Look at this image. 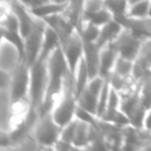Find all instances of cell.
I'll use <instances>...</instances> for the list:
<instances>
[{
    "label": "cell",
    "mask_w": 151,
    "mask_h": 151,
    "mask_svg": "<svg viewBox=\"0 0 151 151\" xmlns=\"http://www.w3.org/2000/svg\"><path fill=\"white\" fill-rule=\"evenodd\" d=\"M128 1H129V4H132V3L137 2V1H139V0H128Z\"/></svg>",
    "instance_id": "35"
},
{
    "label": "cell",
    "mask_w": 151,
    "mask_h": 151,
    "mask_svg": "<svg viewBox=\"0 0 151 151\" xmlns=\"http://www.w3.org/2000/svg\"><path fill=\"white\" fill-rule=\"evenodd\" d=\"M85 11V0H69L63 12L69 21L75 25L76 29L80 27Z\"/></svg>",
    "instance_id": "18"
},
{
    "label": "cell",
    "mask_w": 151,
    "mask_h": 151,
    "mask_svg": "<svg viewBox=\"0 0 151 151\" xmlns=\"http://www.w3.org/2000/svg\"><path fill=\"white\" fill-rule=\"evenodd\" d=\"M51 1H53V2H56V3H61V4H66L69 0H51Z\"/></svg>",
    "instance_id": "34"
},
{
    "label": "cell",
    "mask_w": 151,
    "mask_h": 151,
    "mask_svg": "<svg viewBox=\"0 0 151 151\" xmlns=\"http://www.w3.org/2000/svg\"><path fill=\"white\" fill-rule=\"evenodd\" d=\"M143 40H145V38L140 37L128 28L123 27L122 31L118 34L115 40L112 44H110L109 46L115 49L116 52L120 56L134 60L139 54Z\"/></svg>",
    "instance_id": "6"
},
{
    "label": "cell",
    "mask_w": 151,
    "mask_h": 151,
    "mask_svg": "<svg viewBox=\"0 0 151 151\" xmlns=\"http://www.w3.org/2000/svg\"><path fill=\"white\" fill-rule=\"evenodd\" d=\"M134 61L132 59L125 58L123 56H118L117 60L114 65V68L112 71L119 73L124 77H129L132 76V69H134Z\"/></svg>",
    "instance_id": "28"
},
{
    "label": "cell",
    "mask_w": 151,
    "mask_h": 151,
    "mask_svg": "<svg viewBox=\"0 0 151 151\" xmlns=\"http://www.w3.org/2000/svg\"><path fill=\"white\" fill-rule=\"evenodd\" d=\"M42 21L58 34L60 42L68 37L75 30H77L75 25L69 21V19L64 15V13L55 14L48 18H45Z\"/></svg>",
    "instance_id": "12"
},
{
    "label": "cell",
    "mask_w": 151,
    "mask_h": 151,
    "mask_svg": "<svg viewBox=\"0 0 151 151\" xmlns=\"http://www.w3.org/2000/svg\"><path fill=\"white\" fill-rule=\"evenodd\" d=\"M45 28H46V23L42 20L35 18L33 27L30 30L28 35L24 38L25 40V56L23 60L27 64L32 65L40 56Z\"/></svg>",
    "instance_id": "9"
},
{
    "label": "cell",
    "mask_w": 151,
    "mask_h": 151,
    "mask_svg": "<svg viewBox=\"0 0 151 151\" xmlns=\"http://www.w3.org/2000/svg\"><path fill=\"white\" fill-rule=\"evenodd\" d=\"M123 27L128 28L134 34L142 38L151 37V17L134 18L125 15L119 18H115Z\"/></svg>",
    "instance_id": "11"
},
{
    "label": "cell",
    "mask_w": 151,
    "mask_h": 151,
    "mask_svg": "<svg viewBox=\"0 0 151 151\" xmlns=\"http://www.w3.org/2000/svg\"><path fill=\"white\" fill-rule=\"evenodd\" d=\"M85 42H96L99 38L101 27L88 21H82L80 27L77 29Z\"/></svg>",
    "instance_id": "22"
},
{
    "label": "cell",
    "mask_w": 151,
    "mask_h": 151,
    "mask_svg": "<svg viewBox=\"0 0 151 151\" xmlns=\"http://www.w3.org/2000/svg\"><path fill=\"white\" fill-rule=\"evenodd\" d=\"M105 7L104 0H85V13H92Z\"/></svg>",
    "instance_id": "31"
},
{
    "label": "cell",
    "mask_w": 151,
    "mask_h": 151,
    "mask_svg": "<svg viewBox=\"0 0 151 151\" xmlns=\"http://www.w3.org/2000/svg\"><path fill=\"white\" fill-rule=\"evenodd\" d=\"M113 19V15L106 7H104V9H99V11L92 12V13H85L84 12L82 21L91 22V23L101 27V26H104L105 24H107L108 22H110Z\"/></svg>",
    "instance_id": "23"
},
{
    "label": "cell",
    "mask_w": 151,
    "mask_h": 151,
    "mask_svg": "<svg viewBox=\"0 0 151 151\" xmlns=\"http://www.w3.org/2000/svg\"><path fill=\"white\" fill-rule=\"evenodd\" d=\"M61 126L54 119L52 113L38 116V119L34 125L32 137L37 143L40 149H53L60 139Z\"/></svg>",
    "instance_id": "5"
},
{
    "label": "cell",
    "mask_w": 151,
    "mask_h": 151,
    "mask_svg": "<svg viewBox=\"0 0 151 151\" xmlns=\"http://www.w3.org/2000/svg\"><path fill=\"white\" fill-rule=\"evenodd\" d=\"M67 4V3H66ZM66 4H61V3H56L53 1H49L44 4H40L33 9H30V13L35 18H38L40 20H44L45 18H48L50 16H53L55 14L63 13L65 11Z\"/></svg>",
    "instance_id": "20"
},
{
    "label": "cell",
    "mask_w": 151,
    "mask_h": 151,
    "mask_svg": "<svg viewBox=\"0 0 151 151\" xmlns=\"http://www.w3.org/2000/svg\"><path fill=\"white\" fill-rule=\"evenodd\" d=\"M144 129L146 130H151V109H149L147 111L146 117H145V121H144Z\"/></svg>",
    "instance_id": "33"
},
{
    "label": "cell",
    "mask_w": 151,
    "mask_h": 151,
    "mask_svg": "<svg viewBox=\"0 0 151 151\" xmlns=\"http://www.w3.org/2000/svg\"><path fill=\"white\" fill-rule=\"evenodd\" d=\"M30 90V65L24 60H19L12 69V80L9 84V99L11 107L29 105Z\"/></svg>",
    "instance_id": "3"
},
{
    "label": "cell",
    "mask_w": 151,
    "mask_h": 151,
    "mask_svg": "<svg viewBox=\"0 0 151 151\" xmlns=\"http://www.w3.org/2000/svg\"><path fill=\"white\" fill-rule=\"evenodd\" d=\"M22 4H24L26 7L28 9H33V7H36L40 4H44L46 2H49L50 0H19Z\"/></svg>",
    "instance_id": "32"
},
{
    "label": "cell",
    "mask_w": 151,
    "mask_h": 151,
    "mask_svg": "<svg viewBox=\"0 0 151 151\" xmlns=\"http://www.w3.org/2000/svg\"><path fill=\"white\" fill-rule=\"evenodd\" d=\"M119 56L115 49L111 46H106L101 49V62H99V76L107 79L113 70L117 57Z\"/></svg>",
    "instance_id": "16"
},
{
    "label": "cell",
    "mask_w": 151,
    "mask_h": 151,
    "mask_svg": "<svg viewBox=\"0 0 151 151\" xmlns=\"http://www.w3.org/2000/svg\"><path fill=\"white\" fill-rule=\"evenodd\" d=\"M1 35L2 40L9 44L19 55L20 60H23L25 56V40L20 30L7 29L1 27Z\"/></svg>",
    "instance_id": "17"
},
{
    "label": "cell",
    "mask_w": 151,
    "mask_h": 151,
    "mask_svg": "<svg viewBox=\"0 0 151 151\" xmlns=\"http://www.w3.org/2000/svg\"><path fill=\"white\" fill-rule=\"evenodd\" d=\"M151 0H139L129 4L127 16L134 18H145L150 15Z\"/></svg>",
    "instance_id": "25"
},
{
    "label": "cell",
    "mask_w": 151,
    "mask_h": 151,
    "mask_svg": "<svg viewBox=\"0 0 151 151\" xmlns=\"http://www.w3.org/2000/svg\"><path fill=\"white\" fill-rule=\"evenodd\" d=\"M105 81L106 79L101 78V76L90 79L87 86L78 96L79 107L91 113L92 115L96 116L99 95L103 90Z\"/></svg>",
    "instance_id": "10"
},
{
    "label": "cell",
    "mask_w": 151,
    "mask_h": 151,
    "mask_svg": "<svg viewBox=\"0 0 151 151\" xmlns=\"http://www.w3.org/2000/svg\"><path fill=\"white\" fill-rule=\"evenodd\" d=\"M73 77V81H75V89L76 93H77V97L80 95V93L84 90V88L87 86L88 82L90 81V76H89L88 69H87L86 63L84 61V58H82L81 62L79 63L77 70H76Z\"/></svg>",
    "instance_id": "21"
},
{
    "label": "cell",
    "mask_w": 151,
    "mask_h": 151,
    "mask_svg": "<svg viewBox=\"0 0 151 151\" xmlns=\"http://www.w3.org/2000/svg\"><path fill=\"white\" fill-rule=\"evenodd\" d=\"M134 61L151 70V37L143 40L139 54Z\"/></svg>",
    "instance_id": "26"
},
{
    "label": "cell",
    "mask_w": 151,
    "mask_h": 151,
    "mask_svg": "<svg viewBox=\"0 0 151 151\" xmlns=\"http://www.w3.org/2000/svg\"><path fill=\"white\" fill-rule=\"evenodd\" d=\"M58 47H60V38L58 34L46 24L44 32V38H42V49H40V56L37 59L40 60H48L50 55L56 50Z\"/></svg>",
    "instance_id": "15"
},
{
    "label": "cell",
    "mask_w": 151,
    "mask_h": 151,
    "mask_svg": "<svg viewBox=\"0 0 151 151\" xmlns=\"http://www.w3.org/2000/svg\"><path fill=\"white\" fill-rule=\"evenodd\" d=\"M48 85V60L37 59L30 65V110L38 111L46 94Z\"/></svg>",
    "instance_id": "4"
},
{
    "label": "cell",
    "mask_w": 151,
    "mask_h": 151,
    "mask_svg": "<svg viewBox=\"0 0 151 151\" xmlns=\"http://www.w3.org/2000/svg\"><path fill=\"white\" fill-rule=\"evenodd\" d=\"M77 119V126L73 137V144L76 149H87L89 146V134H90V126L93 123L83 121L76 117Z\"/></svg>",
    "instance_id": "19"
},
{
    "label": "cell",
    "mask_w": 151,
    "mask_h": 151,
    "mask_svg": "<svg viewBox=\"0 0 151 151\" xmlns=\"http://www.w3.org/2000/svg\"><path fill=\"white\" fill-rule=\"evenodd\" d=\"M105 7L113 15L114 19L127 15L129 1L128 0H104Z\"/></svg>",
    "instance_id": "24"
},
{
    "label": "cell",
    "mask_w": 151,
    "mask_h": 151,
    "mask_svg": "<svg viewBox=\"0 0 151 151\" xmlns=\"http://www.w3.org/2000/svg\"><path fill=\"white\" fill-rule=\"evenodd\" d=\"M120 108L126 114L132 126L140 129L144 128V121L148 109L143 104L139 90L125 97H121Z\"/></svg>",
    "instance_id": "8"
},
{
    "label": "cell",
    "mask_w": 151,
    "mask_h": 151,
    "mask_svg": "<svg viewBox=\"0 0 151 151\" xmlns=\"http://www.w3.org/2000/svg\"><path fill=\"white\" fill-rule=\"evenodd\" d=\"M83 58L86 63L90 79L99 76V62H101V48L96 42H84V54Z\"/></svg>",
    "instance_id": "13"
},
{
    "label": "cell",
    "mask_w": 151,
    "mask_h": 151,
    "mask_svg": "<svg viewBox=\"0 0 151 151\" xmlns=\"http://www.w3.org/2000/svg\"><path fill=\"white\" fill-rule=\"evenodd\" d=\"M110 89H111V86H110L109 82L106 80L105 84H104V87H103V90H101V95H99V106H97L96 117L99 118V119L103 116V114L105 113V111H106V108H107V105H108V99H109Z\"/></svg>",
    "instance_id": "29"
},
{
    "label": "cell",
    "mask_w": 151,
    "mask_h": 151,
    "mask_svg": "<svg viewBox=\"0 0 151 151\" xmlns=\"http://www.w3.org/2000/svg\"><path fill=\"white\" fill-rule=\"evenodd\" d=\"M77 108H78V97L75 89V81L73 75L69 73L51 113L57 123L61 127H63L76 118Z\"/></svg>",
    "instance_id": "2"
},
{
    "label": "cell",
    "mask_w": 151,
    "mask_h": 151,
    "mask_svg": "<svg viewBox=\"0 0 151 151\" xmlns=\"http://www.w3.org/2000/svg\"><path fill=\"white\" fill-rule=\"evenodd\" d=\"M149 134H150V137H151V130H150V132H149Z\"/></svg>",
    "instance_id": "37"
},
{
    "label": "cell",
    "mask_w": 151,
    "mask_h": 151,
    "mask_svg": "<svg viewBox=\"0 0 151 151\" xmlns=\"http://www.w3.org/2000/svg\"><path fill=\"white\" fill-rule=\"evenodd\" d=\"M122 29H123V26L117 20H111L101 27V32H99V38L96 40V45L101 49L106 46H109L115 40L118 34L122 31Z\"/></svg>",
    "instance_id": "14"
},
{
    "label": "cell",
    "mask_w": 151,
    "mask_h": 151,
    "mask_svg": "<svg viewBox=\"0 0 151 151\" xmlns=\"http://www.w3.org/2000/svg\"><path fill=\"white\" fill-rule=\"evenodd\" d=\"M139 94L145 107L151 109V73L139 82Z\"/></svg>",
    "instance_id": "27"
},
{
    "label": "cell",
    "mask_w": 151,
    "mask_h": 151,
    "mask_svg": "<svg viewBox=\"0 0 151 151\" xmlns=\"http://www.w3.org/2000/svg\"><path fill=\"white\" fill-rule=\"evenodd\" d=\"M76 126H77V119L76 118L73 120H71L69 123H67L66 125L63 126L61 128V134H60L61 140L73 144V137H75V132H76Z\"/></svg>",
    "instance_id": "30"
},
{
    "label": "cell",
    "mask_w": 151,
    "mask_h": 151,
    "mask_svg": "<svg viewBox=\"0 0 151 151\" xmlns=\"http://www.w3.org/2000/svg\"><path fill=\"white\" fill-rule=\"evenodd\" d=\"M149 16H150V17H151V7H150V15H149Z\"/></svg>",
    "instance_id": "36"
},
{
    "label": "cell",
    "mask_w": 151,
    "mask_h": 151,
    "mask_svg": "<svg viewBox=\"0 0 151 151\" xmlns=\"http://www.w3.org/2000/svg\"><path fill=\"white\" fill-rule=\"evenodd\" d=\"M69 73L70 70L62 49L58 47L48 59V85L45 99L37 111L38 116L52 112Z\"/></svg>",
    "instance_id": "1"
},
{
    "label": "cell",
    "mask_w": 151,
    "mask_h": 151,
    "mask_svg": "<svg viewBox=\"0 0 151 151\" xmlns=\"http://www.w3.org/2000/svg\"><path fill=\"white\" fill-rule=\"evenodd\" d=\"M60 47L67 61L71 75H75L84 54V42L78 30H75L67 38L60 42Z\"/></svg>",
    "instance_id": "7"
}]
</instances>
